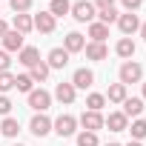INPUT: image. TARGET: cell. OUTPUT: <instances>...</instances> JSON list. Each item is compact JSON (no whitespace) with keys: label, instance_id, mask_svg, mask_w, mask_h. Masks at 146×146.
<instances>
[{"label":"cell","instance_id":"obj_1","mask_svg":"<svg viewBox=\"0 0 146 146\" xmlns=\"http://www.w3.org/2000/svg\"><path fill=\"white\" fill-rule=\"evenodd\" d=\"M69 15L75 17L78 23H92L98 17V9H95V3H89V0H78V3H72V12Z\"/></svg>","mask_w":146,"mask_h":146},{"label":"cell","instance_id":"obj_2","mask_svg":"<svg viewBox=\"0 0 146 146\" xmlns=\"http://www.w3.org/2000/svg\"><path fill=\"white\" fill-rule=\"evenodd\" d=\"M140 78H143V66H140V63L126 60V63L120 66V83H123V86H129V83H140Z\"/></svg>","mask_w":146,"mask_h":146},{"label":"cell","instance_id":"obj_3","mask_svg":"<svg viewBox=\"0 0 146 146\" xmlns=\"http://www.w3.org/2000/svg\"><path fill=\"white\" fill-rule=\"evenodd\" d=\"M29 106L40 115V112H46V109L52 106V95H49L46 89H32V92H29Z\"/></svg>","mask_w":146,"mask_h":146},{"label":"cell","instance_id":"obj_4","mask_svg":"<svg viewBox=\"0 0 146 146\" xmlns=\"http://www.w3.org/2000/svg\"><path fill=\"white\" fill-rule=\"evenodd\" d=\"M52 129H54L60 137H69V135H75V129H78V117H72V115H60L57 120H52Z\"/></svg>","mask_w":146,"mask_h":146},{"label":"cell","instance_id":"obj_5","mask_svg":"<svg viewBox=\"0 0 146 146\" xmlns=\"http://www.w3.org/2000/svg\"><path fill=\"white\" fill-rule=\"evenodd\" d=\"M117 29L129 37V35H135L137 29H140V17L135 15V12H126V15H117Z\"/></svg>","mask_w":146,"mask_h":146},{"label":"cell","instance_id":"obj_6","mask_svg":"<svg viewBox=\"0 0 146 146\" xmlns=\"http://www.w3.org/2000/svg\"><path fill=\"white\" fill-rule=\"evenodd\" d=\"M80 126H83V132H98V129H103V115L100 112H83L80 115V120H78Z\"/></svg>","mask_w":146,"mask_h":146},{"label":"cell","instance_id":"obj_7","mask_svg":"<svg viewBox=\"0 0 146 146\" xmlns=\"http://www.w3.org/2000/svg\"><path fill=\"white\" fill-rule=\"evenodd\" d=\"M29 132H32L35 137H46V135L52 132V120H49V117L40 112V115H35V117H32V123H29Z\"/></svg>","mask_w":146,"mask_h":146},{"label":"cell","instance_id":"obj_8","mask_svg":"<svg viewBox=\"0 0 146 146\" xmlns=\"http://www.w3.org/2000/svg\"><path fill=\"white\" fill-rule=\"evenodd\" d=\"M69 83L75 86V89H89V86L95 83V72L83 66V69H78L75 75H72V80H69Z\"/></svg>","mask_w":146,"mask_h":146},{"label":"cell","instance_id":"obj_9","mask_svg":"<svg viewBox=\"0 0 146 146\" xmlns=\"http://www.w3.org/2000/svg\"><path fill=\"white\" fill-rule=\"evenodd\" d=\"M63 49H66L69 54H75V52H83V49H86V37H83L80 32H69V35L63 37Z\"/></svg>","mask_w":146,"mask_h":146},{"label":"cell","instance_id":"obj_10","mask_svg":"<svg viewBox=\"0 0 146 146\" xmlns=\"http://www.w3.org/2000/svg\"><path fill=\"white\" fill-rule=\"evenodd\" d=\"M32 23H35V29H37V32H43V35H52V32H54V26H57V20H54L49 12L35 15V17H32Z\"/></svg>","mask_w":146,"mask_h":146},{"label":"cell","instance_id":"obj_11","mask_svg":"<svg viewBox=\"0 0 146 146\" xmlns=\"http://www.w3.org/2000/svg\"><path fill=\"white\" fill-rule=\"evenodd\" d=\"M103 126H109V132H126L129 129V117L123 112H112L109 117H103Z\"/></svg>","mask_w":146,"mask_h":146},{"label":"cell","instance_id":"obj_12","mask_svg":"<svg viewBox=\"0 0 146 146\" xmlns=\"http://www.w3.org/2000/svg\"><path fill=\"white\" fill-rule=\"evenodd\" d=\"M66 63H69V52H66L63 46L52 49V52H49V57H46V66H49V69H63Z\"/></svg>","mask_w":146,"mask_h":146},{"label":"cell","instance_id":"obj_13","mask_svg":"<svg viewBox=\"0 0 146 146\" xmlns=\"http://www.w3.org/2000/svg\"><path fill=\"white\" fill-rule=\"evenodd\" d=\"M26 43H23V35H17L15 29H9L3 35V52H20Z\"/></svg>","mask_w":146,"mask_h":146},{"label":"cell","instance_id":"obj_14","mask_svg":"<svg viewBox=\"0 0 146 146\" xmlns=\"http://www.w3.org/2000/svg\"><path fill=\"white\" fill-rule=\"evenodd\" d=\"M75 95H78V89L72 86V83H57V86H54V98H57L60 103H66V106L75 103Z\"/></svg>","mask_w":146,"mask_h":146},{"label":"cell","instance_id":"obj_15","mask_svg":"<svg viewBox=\"0 0 146 146\" xmlns=\"http://www.w3.org/2000/svg\"><path fill=\"white\" fill-rule=\"evenodd\" d=\"M115 52H117V57L132 60V57H135V52H137V46H135V40H132V37H120V40H117V46H115Z\"/></svg>","mask_w":146,"mask_h":146},{"label":"cell","instance_id":"obj_16","mask_svg":"<svg viewBox=\"0 0 146 146\" xmlns=\"http://www.w3.org/2000/svg\"><path fill=\"white\" fill-rule=\"evenodd\" d=\"M109 103H123L126 98H129V86H123V83H112L109 86V92L103 95Z\"/></svg>","mask_w":146,"mask_h":146},{"label":"cell","instance_id":"obj_17","mask_svg":"<svg viewBox=\"0 0 146 146\" xmlns=\"http://www.w3.org/2000/svg\"><path fill=\"white\" fill-rule=\"evenodd\" d=\"M120 112H123L126 117H140V115H143V98H126Z\"/></svg>","mask_w":146,"mask_h":146},{"label":"cell","instance_id":"obj_18","mask_svg":"<svg viewBox=\"0 0 146 146\" xmlns=\"http://www.w3.org/2000/svg\"><path fill=\"white\" fill-rule=\"evenodd\" d=\"M12 29H15L17 35H23V37H26V35L35 29V23H32V17H29V15H15V20H12Z\"/></svg>","mask_w":146,"mask_h":146},{"label":"cell","instance_id":"obj_19","mask_svg":"<svg viewBox=\"0 0 146 146\" xmlns=\"http://www.w3.org/2000/svg\"><path fill=\"white\" fill-rule=\"evenodd\" d=\"M17 60H20L23 66H29V69H32V66H35V63L40 60V52H37L35 46H23V49L17 52Z\"/></svg>","mask_w":146,"mask_h":146},{"label":"cell","instance_id":"obj_20","mask_svg":"<svg viewBox=\"0 0 146 146\" xmlns=\"http://www.w3.org/2000/svg\"><path fill=\"white\" fill-rule=\"evenodd\" d=\"M89 37H92V43H103V40L109 37V26L92 20V23H89Z\"/></svg>","mask_w":146,"mask_h":146},{"label":"cell","instance_id":"obj_21","mask_svg":"<svg viewBox=\"0 0 146 146\" xmlns=\"http://www.w3.org/2000/svg\"><path fill=\"white\" fill-rule=\"evenodd\" d=\"M86 57L89 60H106V54H109V49H106V43H86Z\"/></svg>","mask_w":146,"mask_h":146},{"label":"cell","instance_id":"obj_22","mask_svg":"<svg viewBox=\"0 0 146 146\" xmlns=\"http://www.w3.org/2000/svg\"><path fill=\"white\" fill-rule=\"evenodd\" d=\"M49 72H52V69L46 66V60H37V63H35V66L29 69V78H32L35 83H43V80L49 78Z\"/></svg>","mask_w":146,"mask_h":146},{"label":"cell","instance_id":"obj_23","mask_svg":"<svg viewBox=\"0 0 146 146\" xmlns=\"http://www.w3.org/2000/svg\"><path fill=\"white\" fill-rule=\"evenodd\" d=\"M72 12V3L69 0H52V6H49V15L57 20V17H63V15H69Z\"/></svg>","mask_w":146,"mask_h":146},{"label":"cell","instance_id":"obj_24","mask_svg":"<svg viewBox=\"0 0 146 146\" xmlns=\"http://www.w3.org/2000/svg\"><path fill=\"white\" fill-rule=\"evenodd\" d=\"M20 132V120L17 117H6L3 123H0V135H6V137H17Z\"/></svg>","mask_w":146,"mask_h":146},{"label":"cell","instance_id":"obj_25","mask_svg":"<svg viewBox=\"0 0 146 146\" xmlns=\"http://www.w3.org/2000/svg\"><path fill=\"white\" fill-rule=\"evenodd\" d=\"M129 132H132V140H143L146 137V120L143 117H135L132 126H129Z\"/></svg>","mask_w":146,"mask_h":146},{"label":"cell","instance_id":"obj_26","mask_svg":"<svg viewBox=\"0 0 146 146\" xmlns=\"http://www.w3.org/2000/svg\"><path fill=\"white\" fill-rule=\"evenodd\" d=\"M86 106H89V112H100V109L106 106V98H103L100 92H92V95L86 98Z\"/></svg>","mask_w":146,"mask_h":146},{"label":"cell","instance_id":"obj_27","mask_svg":"<svg viewBox=\"0 0 146 146\" xmlns=\"http://www.w3.org/2000/svg\"><path fill=\"white\" fill-rule=\"evenodd\" d=\"M15 89H17V92H26V95H29V92L35 89V80H32L29 75H17V78H15Z\"/></svg>","mask_w":146,"mask_h":146},{"label":"cell","instance_id":"obj_28","mask_svg":"<svg viewBox=\"0 0 146 146\" xmlns=\"http://www.w3.org/2000/svg\"><path fill=\"white\" fill-rule=\"evenodd\" d=\"M78 146H100L98 132H78Z\"/></svg>","mask_w":146,"mask_h":146},{"label":"cell","instance_id":"obj_29","mask_svg":"<svg viewBox=\"0 0 146 146\" xmlns=\"http://www.w3.org/2000/svg\"><path fill=\"white\" fill-rule=\"evenodd\" d=\"M9 89H15V75L12 72H0V95H6Z\"/></svg>","mask_w":146,"mask_h":146},{"label":"cell","instance_id":"obj_30","mask_svg":"<svg viewBox=\"0 0 146 146\" xmlns=\"http://www.w3.org/2000/svg\"><path fill=\"white\" fill-rule=\"evenodd\" d=\"M32 3H35V0H9V6H12L15 15H26L32 9Z\"/></svg>","mask_w":146,"mask_h":146},{"label":"cell","instance_id":"obj_31","mask_svg":"<svg viewBox=\"0 0 146 146\" xmlns=\"http://www.w3.org/2000/svg\"><path fill=\"white\" fill-rule=\"evenodd\" d=\"M98 23H103V26H109V23H117V12H115V9L98 12Z\"/></svg>","mask_w":146,"mask_h":146},{"label":"cell","instance_id":"obj_32","mask_svg":"<svg viewBox=\"0 0 146 146\" xmlns=\"http://www.w3.org/2000/svg\"><path fill=\"white\" fill-rule=\"evenodd\" d=\"M9 112H12V100H9L6 95H0V115H6V117H9Z\"/></svg>","mask_w":146,"mask_h":146},{"label":"cell","instance_id":"obj_33","mask_svg":"<svg viewBox=\"0 0 146 146\" xmlns=\"http://www.w3.org/2000/svg\"><path fill=\"white\" fill-rule=\"evenodd\" d=\"M95 9H98V12H106V9H115V0H95Z\"/></svg>","mask_w":146,"mask_h":146},{"label":"cell","instance_id":"obj_34","mask_svg":"<svg viewBox=\"0 0 146 146\" xmlns=\"http://www.w3.org/2000/svg\"><path fill=\"white\" fill-rule=\"evenodd\" d=\"M120 3L126 6V12H137V9H140V3H143V0H120Z\"/></svg>","mask_w":146,"mask_h":146},{"label":"cell","instance_id":"obj_35","mask_svg":"<svg viewBox=\"0 0 146 146\" xmlns=\"http://www.w3.org/2000/svg\"><path fill=\"white\" fill-rule=\"evenodd\" d=\"M9 52H3V49H0V72H9Z\"/></svg>","mask_w":146,"mask_h":146},{"label":"cell","instance_id":"obj_36","mask_svg":"<svg viewBox=\"0 0 146 146\" xmlns=\"http://www.w3.org/2000/svg\"><path fill=\"white\" fill-rule=\"evenodd\" d=\"M6 32H9V23H6V20H0V40H3Z\"/></svg>","mask_w":146,"mask_h":146},{"label":"cell","instance_id":"obj_37","mask_svg":"<svg viewBox=\"0 0 146 146\" xmlns=\"http://www.w3.org/2000/svg\"><path fill=\"white\" fill-rule=\"evenodd\" d=\"M137 32H140V37L146 40V23H140V29H137Z\"/></svg>","mask_w":146,"mask_h":146},{"label":"cell","instance_id":"obj_38","mask_svg":"<svg viewBox=\"0 0 146 146\" xmlns=\"http://www.w3.org/2000/svg\"><path fill=\"white\" fill-rule=\"evenodd\" d=\"M129 146H143V143L140 140H129Z\"/></svg>","mask_w":146,"mask_h":146},{"label":"cell","instance_id":"obj_39","mask_svg":"<svg viewBox=\"0 0 146 146\" xmlns=\"http://www.w3.org/2000/svg\"><path fill=\"white\" fill-rule=\"evenodd\" d=\"M143 103H146V83H143Z\"/></svg>","mask_w":146,"mask_h":146},{"label":"cell","instance_id":"obj_40","mask_svg":"<svg viewBox=\"0 0 146 146\" xmlns=\"http://www.w3.org/2000/svg\"><path fill=\"white\" fill-rule=\"evenodd\" d=\"M106 146H120V143H106Z\"/></svg>","mask_w":146,"mask_h":146},{"label":"cell","instance_id":"obj_41","mask_svg":"<svg viewBox=\"0 0 146 146\" xmlns=\"http://www.w3.org/2000/svg\"><path fill=\"white\" fill-rule=\"evenodd\" d=\"M15 146H23V143H15Z\"/></svg>","mask_w":146,"mask_h":146}]
</instances>
